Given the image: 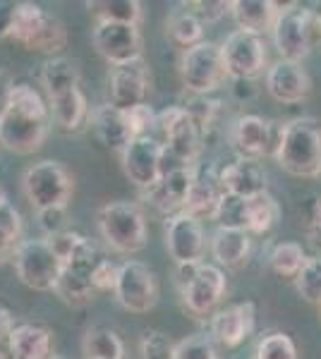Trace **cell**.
Listing matches in <instances>:
<instances>
[{
	"label": "cell",
	"instance_id": "1",
	"mask_svg": "<svg viewBox=\"0 0 321 359\" xmlns=\"http://www.w3.org/2000/svg\"><path fill=\"white\" fill-rule=\"evenodd\" d=\"M51 125L48 98H44L37 86L17 82L8 113L0 120V144L13 154H34L44 147Z\"/></svg>",
	"mask_w": 321,
	"mask_h": 359
},
{
	"label": "cell",
	"instance_id": "2",
	"mask_svg": "<svg viewBox=\"0 0 321 359\" xmlns=\"http://www.w3.org/2000/svg\"><path fill=\"white\" fill-rule=\"evenodd\" d=\"M276 163L295 177L321 175V125L312 118H295L276 137Z\"/></svg>",
	"mask_w": 321,
	"mask_h": 359
},
{
	"label": "cell",
	"instance_id": "3",
	"mask_svg": "<svg viewBox=\"0 0 321 359\" xmlns=\"http://www.w3.org/2000/svg\"><path fill=\"white\" fill-rule=\"evenodd\" d=\"M10 39L27 50H39L58 57L67 46V29L55 15L46 13L37 3H20Z\"/></svg>",
	"mask_w": 321,
	"mask_h": 359
},
{
	"label": "cell",
	"instance_id": "4",
	"mask_svg": "<svg viewBox=\"0 0 321 359\" xmlns=\"http://www.w3.org/2000/svg\"><path fill=\"white\" fill-rule=\"evenodd\" d=\"M98 230L118 254H137L147 247V218L134 201H110L101 206Z\"/></svg>",
	"mask_w": 321,
	"mask_h": 359
},
{
	"label": "cell",
	"instance_id": "5",
	"mask_svg": "<svg viewBox=\"0 0 321 359\" xmlns=\"http://www.w3.org/2000/svg\"><path fill=\"white\" fill-rule=\"evenodd\" d=\"M13 264L17 278L37 292H53L63 273V262L51 247L48 237L22 240L15 249Z\"/></svg>",
	"mask_w": 321,
	"mask_h": 359
},
{
	"label": "cell",
	"instance_id": "6",
	"mask_svg": "<svg viewBox=\"0 0 321 359\" xmlns=\"http://www.w3.org/2000/svg\"><path fill=\"white\" fill-rule=\"evenodd\" d=\"M74 182L70 170L58 161H39L22 175V192L34 211L67 206Z\"/></svg>",
	"mask_w": 321,
	"mask_h": 359
},
{
	"label": "cell",
	"instance_id": "7",
	"mask_svg": "<svg viewBox=\"0 0 321 359\" xmlns=\"http://www.w3.org/2000/svg\"><path fill=\"white\" fill-rule=\"evenodd\" d=\"M101 259L103 257L94 242H91L89 237H81L79 245L72 249V254L63 262V273L58 278V285L53 292L65 304H72V306L91 302L98 294L94 290L91 276H94V269Z\"/></svg>",
	"mask_w": 321,
	"mask_h": 359
},
{
	"label": "cell",
	"instance_id": "8",
	"mask_svg": "<svg viewBox=\"0 0 321 359\" xmlns=\"http://www.w3.org/2000/svg\"><path fill=\"white\" fill-rule=\"evenodd\" d=\"M225 62L221 46L214 41H202L183 50L180 57V79L185 89L195 96H207L225 82Z\"/></svg>",
	"mask_w": 321,
	"mask_h": 359
},
{
	"label": "cell",
	"instance_id": "9",
	"mask_svg": "<svg viewBox=\"0 0 321 359\" xmlns=\"http://www.w3.org/2000/svg\"><path fill=\"white\" fill-rule=\"evenodd\" d=\"M317 29V15L300 3H290L281 8L276 22H273V46H276L281 60L302 62L309 53L312 34Z\"/></svg>",
	"mask_w": 321,
	"mask_h": 359
},
{
	"label": "cell",
	"instance_id": "10",
	"mask_svg": "<svg viewBox=\"0 0 321 359\" xmlns=\"http://www.w3.org/2000/svg\"><path fill=\"white\" fill-rule=\"evenodd\" d=\"M113 292L122 309L132 311V314H147L159 302V280L147 264L127 259L120 264Z\"/></svg>",
	"mask_w": 321,
	"mask_h": 359
},
{
	"label": "cell",
	"instance_id": "11",
	"mask_svg": "<svg viewBox=\"0 0 321 359\" xmlns=\"http://www.w3.org/2000/svg\"><path fill=\"white\" fill-rule=\"evenodd\" d=\"M156 127L163 135V149L175 156L180 163L192 165L202 149V130L195 123V118L188 113V108H166L156 115Z\"/></svg>",
	"mask_w": 321,
	"mask_h": 359
},
{
	"label": "cell",
	"instance_id": "12",
	"mask_svg": "<svg viewBox=\"0 0 321 359\" xmlns=\"http://www.w3.org/2000/svg\"><path fill=\"white\" fill-rule=\"evenodd\" d=\"M221 53H223L225 72L232 79H254L264 72L268 53L266 43L261 34L244 32V29H235L225 36L221 43Z\"/></svg>",
	"mask_w": 321,
	"mask_h": 359
},
{
	"label": "cell",
	"instance_id": "13",
	"mask_svg": "<svg viewBox=\"0 0 321 359\" xmlns=\"http://www.w3.org/2000/svg\"><path fill=\"white\" fill-rule=\"evenodd\" d=\"M91 43L96 53L113 67L142 60V32L137 25L101 20L91 29Z\"/></svg>",
	"mask_w": 321,
	"mask_h": 359
},
{
	"label": "cell",
	"instance_id": "14",
	"mask_svg": "<svg viewBox=\"0 0 321 359\" xmlns=\"http://www.w3.org/2000/svg\"><path fill=\"white\" fill-rule=\"evenodd\" d=\"M163 233H166V249L175 266L202 264L204 252H207V235H204L202 221L185 211H178L166 218Z\"/></svg>",
	"mask_w": 321,
	"mask_h": 359
},
{
	"label": "cell",
	"instance_id": "15",
	"mask_svg": "<svg viewBox=\"0 0 321 359\" xmlns=\"http://www.w3.org/2000/svg\"><path fill=\"white\" fill-rule=\"evenodd\" d=\"M122 170L130 177V182L139 189L154 187L161 180V161H163V142L156 137H134L120 151Z\"/></svg>",
	"mask_w": 321,
	"mask_h": 359
},
{
	"label": "cell",
	"instance_id": "16",
	"mask_svg": "<svg viewBox=\"0 0 321 359\" xmlns=\"http://www.w3.org/2000/svg\"><path fill=\"white\" fill-rule=\"evenodd\" d=\"M225 273L221 266L216 264H199L195 278L188 285L180 287V297L183 304L188 306L190 314L195 316H211L216 314V306L221 304L225 294Z\"/></svg>",
	"mask_w": 321,
	"mask_h": 359
},
{
	"label": "cell",
	"instance_id": "17",
	"mask_svg": "<svg viewBox=\"0 0 321 359\" xmlns=\"http://www.w3.org/2000/svg\"><path fill=\"white\" fill-rule=\"evenodd\" d=\"M149 82L151 74L144 60L113 67L108 79V103L120 111H132L134 106H142V103H147Z\"/></svg>",
	"mask_w": 321,
	"mask_h": 359
},
{
	"label": "cell",
	"instance_id": "18",
	"mask_svg": "<svg viewBox=\"0 0 321 359\" xmlns=\"http://www.w3.org/2000/svg\"><path fill=\"white\" fill-rule=\"evenodd\" d=\"M256 323V309L252 302H237L225 309H218L211 316V340L218 345L240 347L252 335Z\"/></svg>",
	"mask_w": 321,
	"mask_h": 359
},
{
	"label": "cell",
	"instance_id": "19",
	"mask_svg": "<svg viewBox=\"0 0 321 359\" xmlns=\"http://www.w3.org/2000/svg\"><path fill=\"white\" fill-rule=\"evenodd\" d=\"M266 91L278 103H302L312 94V79L302 62L278 60L266 69Z\"/></svg>",
	"mask_w": 321,
	"mask_h": 359
},
{
	"label": "cell",
	"instance_id": "20",
	"mask_svg": "<svg viewBox=\"0 0 321 359\" xmlns=\"http://www.w3.org/2000/svg\"><path fill=\"white\" fill-rule=\"evenodd\" d=\"M230 142L235 149L237 158H252L259 161L261 156L276 149V139H273V127L268 120L259 118V115H240L232 123Z\"/></svg>",
	"mask_w": 321,
	"mask_h": 359
},
{
	"label": "cell",
	"instance_id": "21",
	"mask_svg": "<svg viewBox=\"0 0 321 359\" xmlns=\"http://www.w3.org/2000/svg\"><path fill=\"white\" fill-rule=\"evenodd\" d=\"M197 180V172L192 165H185V168H178V170H171L166 175H161L159 182L154 187L144 189V196H147L149 204H154L159 211L173 216V213L183 211L185 208V201H188V194L192 189Z\"/></svg>",
	"mask_w": 321,
	"mask_h": 359
},
{
	"label": "cell",
	"instance_id": "22",
	"mask_svg": "<svg viewBox=\"0 0 321 359\" xmlns=\"http://www.w3.org/2000/svg\"><path fill=\"white\" fill-rule=\"evenodd\" d=\"M218 184L225 194L252 199V196L266 192V170L259 161L235 158L232 163L221 168Z\"/></svg>",
	"mask_w": 321,
	"mask_h": 359
},
{
	"label": "cell",
	"instance_id": "23",
	"mask_svg": "<svg viewBox=\"0 0 321 359\" xmlns=\"http://www.w3.org/2000/svg\"><path fill=\"white\" fill-rule=\"evenodd\" d=\"M10 359H53V335L39 323H20L8 338Z\"/></svg>",
	"mask_w": 321,
	"mask_h": 359
},
{
	"label": "cell",
	"instance_id": "24",
	"mask_svg": "<svg viewBox=\"0 0 321 359\" xmlns=\"http://www.w3.org/2000/svg\"><path fill=\"white\" fill-rule=\"evenodd\" d=\"M209 249H211L216 266L240 269L242 264H247L249 252H252V235L240 228H216Z\"/></svg>",
	"mask_w": 321,
	"mask_h": 359
},
{
	"label": "cell",
	"instance_id": "25",
	"mask_svg": "<svg viewBox=\"0 0 321 359\" xmlns=\"http://www.w3.org/2000/svg\"><path fill=\"white\" fill-rule=\"evenodd\" d=\"M89 125L94 130V135L103 147L108 149H122L132 142V132L130 125H127V115L120 108L110 106V103H101L96 106L89 115Z\"/></svg>",
	"mask_w": 321,
	"mask_h": 359
},
{
	"label": "cell",
	"instance_id": "26",
	"mask_svg": "<svg viewBox=\"0 0 321 359\" xmlns=\"http://www.w3.org/2000/svg\"><path fill=\"white\" fill-rule=\"evenodd\" d=\"M48 106H51V118H53V123L65 132H77L89 123L91 111L81 89H72L55 98H48Z\"/></svg>",
	"mask_w": 321,
	"mask_h": 359
},
{
	"label": "cell",
	"instance_id": "27",
	"mask_svg": "<svg viewBox=\"0 0 321 359\" xmlns=\"http://www.w3.org/2000/svg\"><path fill=\"white\" fill-rule=\"evenodd\" d=\"M281 5L271 0H235L230 5V15L235 17L237 27L244 32L264 34L266 29H273Z\"/></svg>",
	"mask_w": 321,
	"mask_h": 359
},
{
	"label": "cell",
	"instance_id": "28",
	"mask_svg": "<svg viewBox=\"0 0 321 359\" xmlns=\"http://www.w3.org/2000/svg\"><path fill=\"white\" fill-rule=\"evenodd\" d=\"M41 86H44L46 96L55 98L65 91L79 89V69L72 60L58 55V57H48L44 62V69H41Z\"/></svg>",
	"mask_w": 321,
	"mask_h": 359
},
{
	"label": "cell",
	"instance_id": "29",
	"mask_svg": "<svg viewBox=\"0 0 321 359\" xmlns=\"http://www.w3.org/2000/svg\"><path fill=\"white\" fill-rule=\"evenodd\" d=\"M221 196H223V189H221L218 180H202L197 177L195 184H192L188 201H185V213H190L197 221H214L216 211H218Z\"/></svg>",
	"mask_w": 321,
	"mask_h": 359
},
{
	"label": "cell",
	"instance_id": "30",
	"mask_svg": "<svg viewBox=\"0 0 321 359\" xmlns=\"http://www.w3.org/2000/svg\"><path fill=\"white\" fill-rule=\"evenodd\" d=\"M281 218V206L271 194H256L252 199H244V230L249 235H264Z\"/></svg>",
	"mask_w": 321,
	"mask_h": 359
},
{
	"label": "cell",
	"instance_id": "31",
	"mask_svg": "<svg viewBox=\"0 0 321 359\" xmlns=\"http://www.w3.org/2000/svg\"><path fill=\"white\" fill-rule=\"evenodd\" d=\"M166 34L171 36L173 43H178L180 48H192V46L204 41V25L197 20V15H192L188 8L185 10H173L166 20Z\"/></svg>",
	"mask_w": 321,
	"mask_h": 359
},
{
	"label": "cell",
	"instance_id": "32",
	"mask_svg": "<svg viewBox=\"0 0 321 359\" xmlns=\"http://www.w3.org/2000/svg\"><path fill=\"white\" fill-rule=\"evenodd\" d=\"M81 350H84L86 359H122L125 357V345H122L120 335L103 326L89 328V331L84 333Z\"/></svg>",
	"mask_w": 321,
	"mask_h": 359
},
{
	"label": "cell",
	"instance_id": "33",
	"mask_svg": "<svg viewBox=\"0 0 321 359\" xmlns=\"http://www.w3.org/2000/svg\"><path fill=\"white\" fill-rule=\"evenodd\" d=\"M86 8L96 15V22H122V25H137L142 22V3L137 0H94Z\"/></svg>",
	"mask_w": 321,
	"mask_h": 359
},
{
	"label": "cell",
	"instance_id": "34",
	"mask_svg": "<svg viewBox=\"0 0 321 359\" xmlns=\"http://www.w3.org/2000/svg\"><path fill=\"white\" fill-rule=\"evenodd\" d=\"M307 254L305 247L297 245V242H278L276 247L268 254V266L276 276L281 278H297V273L302 271V266L307 264Z\"/></svg>",
	"mask_w": 321,
	"mask_h": 359
},
{
	"label": "cell",
	"instance_id": "35",
	"mask_svg": "<svg viewBox=\"0 0 321 359\" xmlns=\"http://www.w3.org/2000/svg\"><path fill=\"white\" fill-rule=\"evenodd\" d=\"M22 237V216L20 211L8 204L0 206V266L15 257V249Z\"/></svg>",
	"mask_w": 321,
	"mask_h": 359
},
{
	"label": "cell",
	"instance_id": "36",
	"mask_svg": "<svg viewBox=\"0 0 321 359\" xmlns=\"http://www.w3.org/2000/svg\"><path fill=\"white\" fill-rule=\"evenodd\" d=\"M254 359H297V345L288 333L273 331L266 333L256 343Z\"/></svg>",
	"mask_w": 321,
	"mask_h": 359
},
{
	"label": "cell",
	"instance_id": "37",
	"mask_svg": "<svg viewBox=\"0 0 321 359\" xmlns=\"http://www.w3.org/2000/svg\"><path fill=\"white\" fill-rule=\"evenodd\" d=\"M295 287L305 302L321 306V257L307 259V264L295 278Z\"/></svg>",
	"mask_w": 321,
	"mask_h": 359
},
{
	"label": "cell",
	"instance_id": "38",
	"mask_svg": "<svg viewBox=\"0 0 321 359\" xmlns=\"http://www.w3.org/2000/svg\"><path fill=\"white\" fill-rule=\"evenodd\" d=\"M173 359H221L218 350H216V343L209 335H188L180 343H175V352Z\"/></svg>",
	"mask_w": 321,
	"mask_h": 359
},
{
	"label": "cell",
	"instance_id": "39",
	"mask_svg": "<svg viewBox=\"0 0 321 359\" xmlns=\"http://www.w3.org/2000/svg\"><path fill=\"white\" fill-rule=\"evenodd\" d=\"M139 352H142L144 359H173L175 343L163 331H154V328H149V331L142 333Z\"/></svg>",
	"mask_w": 321,
	"mask_h": 359
},
{
	"label": "cell",
	"instance_id": "40",
	"mask_svg": "<svg viewBox=\"0 0 321 359\" xmlns=\"http://www.w3.org/2000/svg\"><path fill=\"white\" fill-rule=\"evenodd\" d=\"M214 221H218V228H240V230H244V199L223 192Z\"/></svg>",
	"mask_w": 321,
	"mask_h": 359
},
{
	"label": "cell",
	"instance_id": "41",
	"mask_svg": "<svg viewBox=\"0 0 321 359\" xmlns=\"http://www.w3.org/2000/svg\"><path fill=\"white\" fill-rule=\"evenodd\" d=\"M230 5L225 0H192V3H185V8L190 10L192 15H197V20L202 25H209V22H218L230 13Z\"/></svg>",
	"mask_w": 321,
	"mask_h": 359
},
{
	"label": "cell",
	"instance_id": "42",
	"mask_svg": "<svg viewBox=\"0 0 321 359\" xmlns=\"http://www.w3.org/2000/svg\"><path fill=\"white\" fill-rule=\"evenodd\" d=\"M127 115V125H130L132 139L134 137H149V132L156 127V113L149 103H142V106H134L132 111H125Z\"/></svg>",
	"mask_w": 321,
	"mask_h": 359
},
{
	"label": "cell",
	"instance_id": "43",
	"mask_svg": "<svg viewBox=\"0 0 321 359\" xmlns=\"http://www.w3.org/2000/svg\"><path fill=\"white\" fill-rule=\"evenodd\" d=\"M118 271L120 266L110 259L103 257L101 262L96 264L94 269V276H91V283H94V290L96 292H108V290H115V283H118Z\"/></svg>",
	"mask_w": 321,
	"mask_h": 359
},
{
	"label": "cell",
	"instance_id": "44",
	"mask_svg": "<svg viewBox=\"0 0 321 359\" xmlns=\"http://www.w3.org/2000/svg\"><path fill=\"white\" fill-rule=\"evenodd\" d=\"M65 211H67V206H60V208H46V211H37L41 230H44V233L48 235V237H53V235H58V233H63V230H65V221H67Z\"/></svg>",
	"mask_w": 321,
	"mask_h": 359
},
{
	"label": "cell",
	"instance_id": "45",
	"mask_svg": "<svg viewBox=\"0 0 321 359\" xmlns=\"http://www.w3.org/2000/svg\"><path fill=\"white\" fill-rule=\"evenodd\" d=\"M17 8H20L17 0H0V39H10V32H13L15 17H17Z\"/></svg>",
	"mask_w": 321,
	"mask_h": 359
},
{
	"label": "cell",
	"instance_id": "46",
	"mask_svg": "<svg viewBox=\"0 0 321 359\" xmlns=\"http://www.w3.org/2000/svg\"><path fill=\"white\" fill-rule=\"evenodd\" d=\"M15 79L13 74L8 72V69H0V120H3V115L8 113L10 108V98H13V89H15Z\"/></svg>",
	"mask_w": 321,
	"mask_h": 359
},
{
	"label": "cell",
	"instance_id": "47",
	"mask_svg": "<svg viewBox=\"0 0 321 359\" xmlns=\"http://www.w3.org/2000/svg\"><path fill=\"white\" fill-rule=\"evenodd\" d=\"M15 328V318H13V311L8 309L5 304H0V343L10 338Z\"/></svg>",
	"mask_w": 321,
	"mask_h": 359
},
{
	"label": "cell",
	"instance_id": "48",
	"mask_svg": "<svg viewBox=\"0 0 321 359\" xmlns=\"http://www.w3.org/2000/svg\"><path fill=\"white\" fill-rule=\"evenodd\" d=\"M10 199H8V192H5L3 187H0V206H8Z\"/></svg>",
	"mask_w": 321,
	"mask_h": 359
},
{
	"label": "cell",
	"instance_id": "49",
	"mask_svg": "<svg viewBox=\"0 0 321 359\" xmlns=\"http://www.w3.org/2000/svg\"><path fill=\"white\" fill-rule=\"evenodd\" d=\"M314 221H317V228L321 230V201H319V206H317V218H314Z\"/></svg>",
	"mask_w": 321,
	"mask_h": 359
},
{
	"label": "cell",
	"instance_id": "50",
	"mask_svg": "<svg viewBox=\"0 0 321 359\" xmlns=\"http://www.w3.org/2000/svg\"><path fill=\"white\" fill-rule=\"evenodd\" d=\"M317 32H319V41H321V15L317 17Z\"/></svg>",
	"mask_w": 321,
	"mask_h": 359
},
{
	"label": "cell",
	"instance_id": "51",
	"mask_svg": "<svg viewBox=\"0 0 321 359\" xmlns=\"http://www.w3.org/2000/svg\"><path fill=\"white\" fill-rule=\"evenodd\" d=\"M0 359H8V355L3 352V347H0Z\"/></svg>",
	"mask_w": 321,
	"mask_h": 359
},
{
	"label": "cell",
	"instance_id": "52",
	"mask_svg": "<svg viewBox=\"0 0 321 359\" xmlns=\"http://www.w3.org/2000/svg\"><path fill=\"white\" fill-rule=\"evenodd\" d=\"M53 359H65V357H58V355H53Z\"/></svg>",
	"mask_w": 321,
	"mask_h": 359
}]
</instances>
